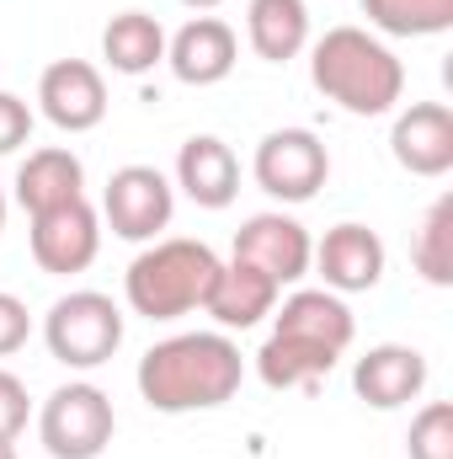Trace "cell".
<instances>
[{
    "mask_svg": "<svg viewBox=\"0 0 453 459\" xmlns=\"http://www.w3.org/2000/svg\"><path fill=\"white\" fill-rule=\"evenodd\" d=\"M245 379V358L240 347L229 342L225 332H182V337H166L139 358V395L150 411H166V417H182V411H214L235 401Z\"/></svg>",
    "mask_w": 453,
    "mask_h": 459,
    "instance_id": "cell-1",
    "label": "cell"
},
{
    "mask_svg": "<svg viewBox=\"0 0 453 459\" xmlns=\"http://www.w3.org/2000/svg\"><path fill=\"white\" fill-rule=\"evenodd\" d=\"M310 81L352 117H384L406 97V65L368 27H331L310 48Z\"/></svg>",
    "mask_w": 453,
    "mask_h": 459,
    "instance_id": "cell-2",
    "label": "cell"
},
{
    "mask_svg": "<svg viewBox=\"0 0 453 459\" xmlns=\"http://www.w3.org/2000/svg\"><path fill=\"white\" fill-rule=\"evenodd\" d=\"M219 256L209 240H187V235H171V240H155L144 246L128 273H123V294H128V310L144 316V321H182L192 310H203L214 278H219Z\"/></svg>",
    "mask_w": 453,
    "mask_h": 459,
    "instance_id": "cell-3",
    "label": "cell"
},
{
    "mask_svg": "<svg viewBox=\"0 0 453 459\" xmlns=\"http://www.w3.org/2000/svg\"><path fill=\"white\" fill-rule=\"evenodd\" d=\"M117 433L113 395L91 379L59 385L38 411V438L54 459H102Z\"/></svg>",
    "mask_w": 453,
    "mask_h": 459,
    "instance_id": "cell-4",
    "label": "cell"
},
{
    "mask_svg": "<svg viewBox=\"0 0 453 459\" xmlns=\"http://www.w3.org/2000/svg\"><path fill=\"white\" fill-rule=\"evenodd\" d=\"M43 342L64 368H102L123 347V310L97 289H75V294L48 305Z\"/></svg>",
    "mask_w": 453,
    "mask_h": 459,
    "instance_id": "cell-5",
    "label": "cell"
},
{
    "mask_svg": "<svg viewBox=\"0 0 453 459\" xmlns=\"http://www.w3.org/2000/svg\"><path fill=\"white\" fill-rule=\"evenodd\" d=\"M251 177L278 204H310L331 177V155L310 128H272L251 155Z\"/></svg>",
    "mask_w": 453,
    "mask_h": 459,
    "instance_id": "cell-6",
    "label": "cell"
},
{
    "mask_svg": "<svg viewBox=\"0 0 453 459\" xmlns=\"http://www.w3.org/2000/svg\"><path fill=\"white\" fill-rule=\"evenodd\" d=\"M102 214L117 240H155L176 214V187L155 166H117L102 193Z\"/></svg>",
    "mask_w": 453,
    "mask_h": 459,
    "instance_id": "cell-7",
    "label": "cell"
},
{
    "mask_svg": "<svg viewBox=\"0 0 453 459\" xmlns=\"http://www.w3.org/2000/svg\"><path fill=\"white\" fill-rule=\"evenodd\" d=\"M27 246H32V262L54 278H75L97 262L102 251V214L75 198L64 209H48V214H32V230H27Z\"/></svg>",
    "mask_w": 453,
    "mask_h": 459,
    "instance_id": "cell-8",
    "label": "cell"
},
{
    "mask_svg": "<svg viewBox=\"0 0 453 459\" xmlns=\"http://www.w3.org/2000/svg\"><path fill=\"white\" fill-rule=\"evenodd\" d=\"M310 251H315L310 230L299 225L294 214H278V209L251 214L245 225L235 230V262L267 273L278 289H288V283H299L310 273Z\"/></svg>",
    "mask_w": 453,
    "mask_h": 459,
    "instance_id": "cell-9",
    "label": "cell"
},
{
    "mask_svg": "<svg viewBox=\"0 0 453 459\" xmlns=\"http://www.w3.org/2000/svg\"><path fill=\"white\" fill-rule=\"evenodd\" d=\"M38 108L59 134H91L107 117V81L86 59H54L38 75Z\"/></svg>",
    "mask_w": 453,
    "mask_h": 459,
    "instance_id": "cell-10",
    "label": "cell"
},
{
    "mask_svg": "<svg viewBox=\"0 0 453 459\" xmlns=\"http://www.w3.org/2000/svg\"><path fill=\"white\" fill-rule=\"evenodd\" d=\"M384 262H389L384 240H379L368 225H357V220L331 225L326 230V240L310 251V267L326 278L331 294H368V289H379Z\"/></svg>",
    "mask_w": 453,
    "mask_h": 459,
    "instance_id": "cell-11",
    "label": "cell"
},
{
    "mask_svg": "<svg viewBox=\"0 0 453 459\" xmlns=\"http://www.w3.org/2000/svg\"><path fill=\"white\" fill-rule=\"evenodd\" d=\"M352 390L357 401H368L373 411H400L411 406L422 390H427V358L422 347H406V342H379L368 347L352 368Z\"/></svg>",
    "mask_w": 453,
    "mask_h": 459,
    "instance_id": "cell-12",
    "label": "cell"
},
{
    "mask_svg": "<svg viewBox=\"0 0 453 459\" xmlns=\"http://www.w3.org/2000/svg\"><path fill=\"white\" fill-rule=\"evenodd\" d=\"M240 59V38L219 16H192L176 38H166V65L182 86H219Z\"/></svg>",
    "mask_w": 453,
    "mask_h": 459,
    "instance_id": "cell-13",
    "label": "cell"
},
{
    "mask_svg": "<svg viewBox=\"0 0 453 459\" xmlns=\"http://www.w3.org/2000/svg\"><path fill=\"white\" fill-rule=\"evenodd\" d=\"M389 150L411 177H449L453 171V113L443 102H411L395 113Z\"/></svg>",
    "mask_w": 453,
    "mask_h": 459,
    "instance_id": "cell-14",
    "label": "cell"
},
{
    "mask_svg": "<svg viewBox=\"0 0 453 459\" xmlns=\"http://www.w3.org/2000/svg\"><path fill=\"white\" fill-rule=\"evenodd\" d=\"M75 198H86V166H81L75 150L43 144V150H32L16 166V204L27 209V220L32 214H48V209H64Z\"/></svg>",
    "mask_w": 453,
    "mask_h": 459,
    "instance_id": "cell-15",
    "label": "cell"
},
{
    "mask_svg": "<svg viewBox=\"0 0 453 459\" xmlns=\"http://www.w3.org/2000/svg\"><path fill=\"white\" fill-rule=\"evenodd\" d=\"M176 187L198 209H229L240 193V160L219 134H192L176 155Z\"/></svg>",
    "mask_w": 453,
    "mask_h": 459,
    "instance_id": "cell-16",
    "label": "cell"
},
{
    "mask_svg": "<svg viewBox=\"0 0 453 459\" xmlns=\"http://www.w3.org/2000/svg\"><path fill=\"white\" fill-rule=\"evenodd\" d=\"M337 363H341L337 347L315 342V337H299V332H278V326H272V337L256 352V374H261L267 390H315Z\"/></svg>",
    "mask_w": 453,
    "mask_h": 459,
    "instance_id": "cell-17",
    "label": "cell"
},
{
    "mask_svg": "<svg viewBox=\"0 0 453 459\" xmlns=\"http://www.w3.org/2000/svg\"><path fill=\"white\" fill-rule=\"evenodd\" d=\"M278 283L267 278V273H256V267H245V262H225L219 267V278H214V289H209V299H203V310L225 326V332H251V326H261L272 310H278Z\"/></svg>",
    "mask_w": 453,
    "mask_h": 459,
    "instance_id": "cell-18",
    "label": "cell"
},
{
    "mask_svg": "<svg viewBox=\"0 0 453 459\" xmlns=\"http://www.w3.org/2000/svg\"><path fill=\"white\" fill-rule=\"evenodd\" d=\"M245 43L267 65H288L310 43V5L304 0H251L245 5Z\"/></svg>",
    "mask_w": 453,
    "mask_h": 459,
    "instance_id": "cell-19",
    "label": "cell"
},
{
    "mask_svg": "<svg viewBox=\"0 0 453 459\" xmlns=\"http://www.w3.org/2000/svg\"><path fill=\"white\" fill-rule=\"evenodd\" d=\"M272 326H278V332L315 337V342L337 347V352H346L352 337H357L352 310L341 305V294H331V289H299V294H288L283 310H272Z\"/></svg>",
    "mask_w": 453,
    "mask_h": 459,
    "instance_id": "cell-20",
    "label": "cell"
},
{
    "mask_svg": "<svg viewBox=\"0 0 453 459\" xmlns=\"http://www.w3.org/2000/svg\"><path fill=\"white\" fill-rule=\"evenodd\" d=\"M102 59L117 75H150L166 59V27L150 11H117L102 27Z\"/></svg>",
    "mask_w": 453,
    "mask_h": 459,
    "instance_id": "cell-21",
    "label": "cell"
},
{
    "mask_svg": "<svg viewBox=\"0 0 453 459\" xmlns=\"http://www.w3.org/2000/svg\"><path fill=\"white\" fill-rule=\"evenodd\" d=\"M363 16L384 38H438L453 27V0H363Z\"/></svg>",
    "mask_w": 453,
    "mask_h": 459,
    "instance_id": "cell-22",
    "label": "cell"
},
{
    "mask_svg": "<svg viewBox=\"0 0 453 459\" xmlns=\"http://www.w3.org/2000/svg\"><path fill=\"white\" fill-rule=\"evenodd\" d=\"M411 262L432 289H453V193H443L422 214L416 240H411Z\"/></svg>",
    "mask_w": 453,
    "mask_h": 459,
    "instance_id": "cell-23",
    "label": "cell"
},
{
    "mask_svg": "<svg viewBox=\"0 0 453 459\" xmlns=\"http://www.w3.org/2000/svg\"><path fill=\"white\" fill-rule=\"evenodd\" d=\"M406 455L411 459H453V406L449 401H427V406L411 417Z\"/></svg>",
    "mask_w": 453,
    "mask_h": 459,
    "instance_id": "cell-24",
    "label": "cell"
},
{
    "mask_svg": "<svg viewBox=\"0 0 453 459\" xmlns=\"http://www.w3.org/2000/svg\"><path fill=\"white\" fill-rule=\"evenodd\" d=\"M27 417H32L27 385H21L11 368H0V438H5V444H16V438H21V428H27Z\"/></svg>",
    "mask_w": 453,
    "mask_h": 459,
    "instance_id": "cell-25",
    "label": "cell"
},
{
    "mask_svg": "<svg viewBox=\"0 0 453 459\" xmlns=\"http://www.w3.org/2000/svg\"><path fill=\"white\" fill-rule=\"evenodd\" d=\"M27 139H32V108L16 91H0V155L21 150Z\"/></svg>",
    "mask_w": 453,
    "mask_h": 459,
    "instance_id": "cell-26",
    "label": "cell"
},
{
    "mask_svg": "<svg viewBox=\"0 0 453 459\" xmlns=\"http://www.w3.org/2000/svg\"><path fill=\"white\" fill-rule=\"evenodd\" d=\"M27 337H32V316H27V305H21L16 294H5V289H0V358L21 352Z\"/></svg>",
    "mask_w": 453,
    "mask_h": 459,
    "instance_id": "cell-27",
    "label": "cell"
},
{
    "mask_svg": "<svg viewBox=\"0 0 453 459\" xmlns=\"http://www.w3.org/2000/svg\"><path fill=\"white\" fill-rule=\"evenodd\" d=\"M182 5H192V11H214V5H225V0H182Z\"/></svg>",
    "mask_w": 453,
    "mask_h": 459,
    "instance_id": "cell-28",
    "label": "cell"
},
{
    "mask_svg": "<svg viewBox=\"0 0 453 459\" xmlns=\"http://www.w3.org/2000/svg\"><path fill=\"white\" fill-rule=\"evenodd\" d=\"M0 459H16V444H5V438H0Z\"/></svg>",
    "mask_w": 453,
    "mask_h": 459,
    "instance_id": "cell-29",
    "label": "cell"
},
{
    "mask_svg": "<svg viewBox=\"0 0 453 459\" xmlns=\"http://www.w3.org/2000/svg\"><path fill=\"white\" fill-rule=\"evenodd\" d=\"M0 230H5V193H0Z\"/></svg>",
    "mask_w": 453,
    "mask_h": 459,
    "instance_id": "cell-30",
    "label": "cell"
}]
</instances>
